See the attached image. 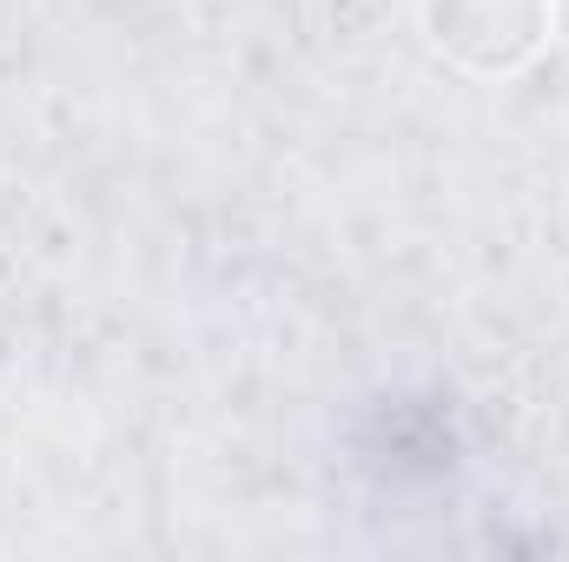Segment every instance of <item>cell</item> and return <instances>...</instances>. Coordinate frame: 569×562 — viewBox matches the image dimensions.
Wrapping results in <instances>:
<instances>
[{
	"instance_id": "obj_1",
	"label": "cell",
	"mask_w": 569,
	"mask_h": 562,
	"mask_svg": "<svg viewBox=\"0 0 569 562\" xmlns=\"http://www.w3.org/2000/svg\"><path fill=\"white\" fill-rule=\"evenodd\" d=\"M557 0H425V33L463 73H517L543 53Z\"/></svg>"
}]
</instances>
